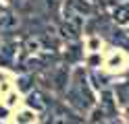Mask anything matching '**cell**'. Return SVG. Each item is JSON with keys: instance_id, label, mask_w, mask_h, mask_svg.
Instances as JSON below:
<instances>
[{"instance_id": "7a4b0ae2", "label": "cell", "mask_w": 129, "mask_h": 124, "mask_svg": "<svg viewBox=\"0 0 129 124\" xmlns=\"http://www.w3.org/2000/svg\"><path fill=\"white\" fill-rule=\"evenodd\" d=\"M58 2H60V0H48V6L54 8V6H58Z\"/></svg>"}, {"instance_id": "6da1fadb", "label": "cell", "mask_w": 129, "mask_h": 124, "mask_svg": "<svg viewBox=\"0 0 129 124\" xmlns=\"http://www.w3.org/2000/svg\"><path fill=\"white\" fill-rule=\"evenodd\" d=\"M67 11L71 15L83 17V15H90L92 13V6H90L87 0H67Z\"/></svg>"}, {"instance_id": "3957f363", "label": "cell", "mask_w": 129, "mask_h": 124, "mask_svg": "<svg viewBox=\"0 0 129 124\" xmlns=\"http://www.w3.org/2000/svg\"><path fill=\"white\" fill-rule=\"evenodd\" d=\"M94 2H100V0H94Z\"/></svg>"}]
</instances>
